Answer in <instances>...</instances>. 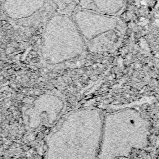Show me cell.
<instances>
[{"mask_svg":"<svg viewBox=\"0 0 159 159\" xmlns=\"http://www.w3.org/2000/svg\"><path fill=\"white\" fill-rule=\"evenodd\" d=\"M2 6L6 16L22 26L38 25L57 11L52 0H4Z\"/></svg>","mask_w":159,"mask_h":159,"instance_id":"1","label":"cell"},{"mask_svg":"<svg viewBox=\"0 0 159 159\" xmlns=\"http://www.w3.org/2000/svg\"><path fill=\"white\" fill-rule=\"evenodd\" d=\"M57 6V11L70 14L76 7L77 0H52Z\"/></svg>","mask_w":159,"mask_h":159,"instance_id":"3","label":"cell"},{"mask_svg":"<svg viewBox=\"0 0 159 159\" xmlns=\"http://www.w3.org/2000/svg\"><path fill=\"white\" fill-rule=\"evenodd\" d=\"M129 0H77L76 7L102 14L118 16L126 9Z\"/></svg>","mask_w":159,"mask_h":159,"instance_id":"2","label":"cell"}]
</instances>
